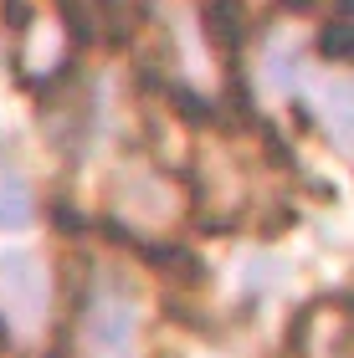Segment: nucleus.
I'll use <instances>...</instances> for the list:
<instances>
[{
    "label": "nucleus",
    "instance_id": "1",
    "mask_svg": "<svg viewBox=\"0 0 354 358\" xmlns=\"http://www.w3.org/2000/svg\"><path fill=\"white\" fill-rule=\"evenodd\" d=\"M0 297H6V307H11L21 322L41 317L46 271L36 266V256H26V251H6V256H0Z\"/></svg>",
    "mask_w": 354,
    "mask_h": 358
},
{
    "label": "nucleus",
    "instance_id": "2",
    "mask_svg": "<svg viewBox=\"0 0 354 358\" xmlns=\"http://www.w3.org/2000/svg\"><path fill=\"white\" fill-rule=\"evenodd\" d=\"M134 333V307L123 297H108V302H93L88 307V338L98 343L103 353H118Z\"/></svg>",
    "mask_w": 354,
    "mask_h": 358
},
{
    "label": "nucleus",
    "instance_id": "3",
    "mask_svg": "<svg viewBox=\"0 0 354 358\" xmlns=\"http://www.w3.org/2000/svg\"><path fill=\"white\" fill-rule=\"evenodd\" d=\"M31 215H36V205H31L21 174L0 169V231H21V225H31Z\"/></svg>",
    "mask_w": 354,
    "mask_h": 358
},
{
    "label": "nucleus",
    "instance_id": "4",
    "mask_svg": "<svg viewBox=\"0 0 354 358\" xmlns=\"http://www.w3.org/2000/svg\"><path fill=\"white\" fill-rule=\"evenodd\" d=\"M324 103H329V123H334V134H339L344 143H354V87H349V83H334Z\"/></svg>",
    "mask_w": 354,
    "mask_h": 358
},
{
    "label": "nucleus",
    "instance_id": "5",
    "mask_svg": "<svg viewBox=\"0 0 354 358\" xmlns=\"http://www.w3.org/2000/svg\"><path fill=\"white\" fill-rule=\"evenodd\" d=\"M324 52H329V57H354V26L324 31Z\"/></svg>",
    "mask_w": 354,
    "mask_h": 358
},
{
    "label": "nucleus",
    "instance_id": "6",
    "mask_svg": "<svg viewBox=\"0 0 354 358\" xmlns=\"http://www.w3.org/2000/svg\"><path fill=\"white\" fill-rule=\"evenodd\" d=\"M282 6H293V10H308V6H313V0H282Z\"/></svg>",
    "mask_w": 354,
    "mask_h": 358
}]
</instances>
